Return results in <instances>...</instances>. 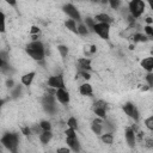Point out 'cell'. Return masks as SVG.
<instances>
[{
    "label": "cell",
    "instance_id": "obj_1",
    "mask_svg": "<svg viewBox=\"0 0 153 153\" xmlns=\"http://www.w3.org/2000/svg\"><path fill=\"white\" fill-rule=\"evenodd\" d=\"M26 54L35 61L41 62L44 61V56H45V47L43 44L42 41L36 39V41H31L26 48H25Z\"/></svg>",
    "mask_w": 153,
    "mask_h": 153
},
{
    "label": "cell",
    "instance_id": "obj_2",
    "mask_svg": "<svg viewBox=\"0 0 153 153\" xmlns=\"http://www.w3.org/2000/svg\"><path fill=\"white\" fill-rule=\"evenodd\" d=\"M19 135L17 133H12V131H7L5 133L1 139H0V142L2 143V146L5 148H7L8 151L16 153L17 149H18V145H19Z\"/></svg>",
    "mask_w": 153,
    "mask_h": 153
},
{
    "label": "cell",
    "instance_id": "obj_3",
    "mask_svg": "<svg viewBox=\"0 0 153 153\" xmlns=\"http://www.w3.org/2000/svg\"><path fill=\"white\" fill-rule=\"evenodd\" d=\"M42 108L44 109V111L49 115H54L57 110L56 106V98H55V93L51 94L50 92L44 94L42 97Z\"/></svg>",
    "mask_w": 153,
    "mask_h": 153
},
{
    "label": "cell",
    "instance_id": "obj_4",
    "mask_svg": "<svg viewBox=\"0 0 153 153\" xmlns=\"http://www.w3.org/2000/svg\"><path fill=\"white\" fill-rule=\"evenodd\" d=\"M145 8H146V5L143 0H130L128 4V12L135 19L142 16V13L145 12Z\"/></svg>",
    "mask_w": 153,
    "mask_h": 153
},
{
    "label": "cell",
    "instance_id": "obj_5",
    "mask_svg": "<svg viewBox=\"0 0 153 153\" xmlns=\"http://www.w3.org/2000/svg\"><path fill=\"white\" fill-rule=\"evenodd\" d=\"M92 32L97 33L102 39H109L110 37V24L108 23H98L96 22V24L93 25Z\"/></svg>",
    "mask_w": 153,
    "mask_h": 153
},
{
    "label": "cell",
    "instance_id": "obj_6",
    "mask_svg": "<svg viewBox=\"0 0 153 153\" xmlns=\"http://www.w3.org/2000/svg\"><path fill=\"white\" fill-rule=\"evenodd\" d=\"M106 109H108V103L105 100H96L93 103V106H92V110L94 112V115H97L99 118H105L106 117Z\"/></svg>",
    "mask_w": 153,
    "mask_h": 153
},
{
    "label": "cell",
    "instance_id": "obj_7",
    "mask_svg": "<svg viewBox=\"0 0 153 153\" xmlns=\"http://www.w3.org/2000/svg\"><path fill=\"white\" fill-rule=\"evenodd\" d=\"M62 10H63V12H65L71 19H74L75 22H81V14H80L79 10H78L73 4H66V5H63Z\"/></svg>",
    "mask_w": 153,
    "mask_h": 153
},
{
    "label": "cell",
    "instance_id": "obj_8",
    "mask_svg": "<svg viewBox=\"0 0 153 153\" xmlns=\"http://www.w3.org/2000/svg\"><path fill=\"white\" fill-rule=\"evenodd\" d=\"M123 111L126 112V115H127L128 117H130V118L134 120L135 122L139 121V118H140V112H139L137 108H136L133 103H130V102L124 103V105H123Z\"/></svg>",
    "mask_w": 153,
    "mask_h": 153
},
{
    "label": "cell",
    "instance_id": "obj_9",
    "mask_svg": "<svg viewBox=\"0 0 153 153\" xmlns=\"http://www.w3.org/2000/svg\"><path fill=\"white\" fill-rule=\"evenodd\" d=\"M47 85L50 87V88H61V87H65V80H63V76L62 74H56V75H51L47 79Z\"/></svg>",
    "mask_w": 153,
    "mask_h": 153
},
{
    "label": "cell",
    "instance_id": "obj_10",
    "mask_svg": "<svg viewBox=\"0 0 153 153\" xmlns=\"http://www.w3.org/2000/svg\"><path fill=\"white\" fill-rule=\"evenodd\" d=\"M55 98L61 104H68L69 100H71L69 92L67 90H65V87H61V88H56L55 90Z\"/></svg>",
    "mask_w": 153,
    "mask_h": 153
},
{
    "label": "cell",
    "instance_id": "obj_11",
    "mask_svg": "<svg viewBox=\"0 0 153 153\" xmlns=\"http://www.w3.org/2000/svg\"><path fill=\"white\" fill-rule=\"evenodd\" d=\"M66 142H67V145H68V147H69L71 151H73V152H80L81 151L80 142H79V140L76 137V134L66 136Z\"/></svg>",
    "mask_w": 153,
    "mask_h": 153
},
{
    "label": "cell",
    "instance_id": "obj_12",
    "mask_svg": "<svg viewBox=\"0 0 153 153\" xmlns=\"http://www.w3.org/2000/svg\"><path fill=\"white\" fill-rule=\"evenodd\" d=\"M124 136H126V141H127L128 146L134 147L135 146V142H136V137H135V131H134V129L131 127H127L126 128Z\"/></svg>",
    "mask_w": 153,
    "mask_h": 153
},
{
    "label": "cell",
    "instance_id": "obj_13",
    "mask_svg": "<svg viewBox=\"0 0 153 153\" xmlns=\"http://www.w3.org/2000/svg\"><path fill=\"white\" fill-rule=\"evenodd\" d=\"M91 129L96 135H100L103 133V118H94L91 123Z\"/></svg>",
    "mask_w": 153,
    "mask_h": 153
},
{
    "label": "cell",
    "instance_id": "obj_14",
    "mask_svg": "<svg viewBox=\"0 0 153 153\" xmlns=\"http://www.w3.org/2000/svg\"><path fill=\"white\" fill-rule=\"evenodd\" d=\"M79 71H91V60L88 57H79L76 60Z\"/></svg>",
    "mask_w": 153,
    "mask_h": 153
},
{
    "label": "cell",
    "instance_id": "obj_15",
    "mask_svg": "<svg viewBox=\"0 0 153 153\" xmlns=\"http://www.w3.org/2000/svg\"><path fill=\"white\" fill-rule=\"evenodd\" d=\"M35 78H36V72H29V73H25V74L20 78V82H22V85L29 87V86H31V84L33 82Z\"/></svg>",
    "mask_w": 153,
    "mask_h": 153
},
{
    "label": "cell",
    "instance_id": "obj_16",
    "mask_svg": "<svg viewBox=\"0 0 153 153\" xmlns=\"http://www.w3.org/2000/svg\"><path fill=\"white\" fill-rule=\"evenodd\" d=\"M79 92L81 96H87V97H91L93 94V90H92V86L88 84V82H84L79 86Z\"/></svg>",
    "mask_w": 153,
    "mask_h": 153
},
{
    "label": "cell",
    "instance_id": "obj_17",
    "mask_svg": "<svg viewBox=\"0 0 153 153\" xmlns=\"http://www.w3.org/2000/svg\"><path fill=\"white\" fill-rule=\"evenodd\" d=\"M38 139H39V141H41L43 145L49 143L50 140L53 139V133H51V130H43L42 133H39Z\"/></svg>",
    "mask_w": 153,
    "mask_h": 153
},
{
    "label": "cell",
    "instance_id": "obj_18",
    "mask_svg": "<svg viewBox=\"0 0 153 153\" xmlns=\"http://www.w3.org/2000/svg\"><path fill=\"white\" fill-rule=\"evenodd\" d=\"M94 20L98 22V23H108V24H111L114 22V19L108 14V13H98L94 16Z\"/></svg>",
    "mask_w": 153,
    "mask_h": 153
},
{
    "label": "cell",
    "instance_id": "obj_19",
    "mask_svg": "<svg viewBox=\"0 0 153 153\" xmlns=\"http://www.w3.org/2000/svg\"><path fill=\"white\" fill-rule=\"evenodd\" d=\"M141 67L147 72H152L153 71V57L148 56V57H145L143 60H141Z\"/></svg>",
    "mask_w": 153,
    "mask_h": 153
},
{
    "label": "cell",
    "instance_id": "obj_20",
    "mask_svg": "<svg viewBox=\"0 0 153 153\" xmlns=\"http://www.w3.org/2000/svg\"><path fill=\"white\" fill-rule=\"evenodd\" d=\"M100 140L106 143V145H111L114 142V134L110 133V131H105V133H102L100 134Z\"/></svg>",
    "mask_w": 153,
    "mask_h": 153
},
{
    "label": "cell",
    "instance_id": "obj_21",
    "mask_svg": "<svg viewBox=\"0 0 153 153\" xmlns=\"http://www.w3.org/2000/svg\"><path fill=\"white\" fill-rule=\"evenodd\" d=\"M130 38H131V41H133L134 43H137V42H147V41L149 39L147 36H145V35H142V33H140V32L133 33V35L130 36Z\"/></svg>",
    "mask_w": 153,
    "mask_h": 153
},
{
    "label": "cell",
    "instance_id": "obj_22",
    "mask_svg": "<svg viewBox=\"0 0 153 153\" xmlns=\"http://www.w3.org/2000/svg\"><path fill=\"white\" fill-rule=\"evenodd\" d=\"M65 26H66L69 31H72V32H74V33H78V30H76V22H75L74 19H67V20L65 22Z\"/></svg>",
    "mask_w": 153,
    "mask_h": 153
},
{
    "label": "cell",
    "instance_id": "obj_23",
    "mask_svg": "<svg viewBox=\"0 0 153 153\" xmlns=\"http://www.w3.org/2000/svg\"><path fill=\"white\" fill-rule=\"evenodd\" d=\"M11 90H12V91H11L12 98H18V97L22 94V92H23V86H22V85H14Z\"/></svg>",
    "mask_w": 153,
    "mask_h": 153
},
{
    "label": "cell",
    "instance_id": "obj_24",
    "mask_svg": "<svg viewBox=\"0 0 153 153\" xmlns=\"http://www.w3.org/2000/svg\"><path fill=\"white\" fill-rule=\"evenodd\" d=\"M76 30H78V33L81 35V36H87L90 33L88 29L86 27V25L81 22H79V25H76Z\"/></svg>",
    "mask_w": 153,
    "mask_h": 153
},
{
    "label": "cell",
    "instance_id": "obj_25",
    "mask_svg": "<svg viewBox=\"0 0 153 153\" xmlns=\"http://www.w3.org/2000/svg\"><path fill=\"white\" fill-rule=\"evenodd\" d=\"M57 51L60 53V55H61L62 59H66L67 55H68V47L65 45V44H59L57 45Z\"/></svg>",
    "mask_w": 153,
    "mask_h": 153
},
{
    "label": "cell",
    "instance_id": "obj_26",
    "mask_svg": "<svg viewBox=\"0 0 153 153\" xmlns=\"http://www.w3.org/2000/svg\"><path fill=\"white\" fill-rule=\"evenodd\" d=\"M6 31V16L2 11H0V32L4 33Z\"/></svg>",
    "mask_w": 153,
    "mask_h": 153
},
{
    "label": "cell",
    "instance_id": "obj_27",
    "mask_svg": "<svg viewBox=\"0 0 153 153\" xmlns=\"http://www.w3.org/2000/svg\"><path fill=\"white\" fill-rule=\"evenodd\" d=\"M85 25H86V27L88 29V31L91 32L92 31V29H93V25L96 24V20H94V18H90V17H86L85 18V23H84Z\"/></svg>",
    "mask_w": 153,
    "mask_h": 153
},
{
    "label": "cell",
    "instance_id": "obj_28",
    "mask_svg": "<svg viewBox=\"0 0 153 153\" xmlns=\"http://www.w3.org/2000/svg\"><path fill=\"white\" fill-rule=\"evenodd\" d=\"M67 126H68V128H72V129L76 130L78 129V121L75 120V117H69L68 121H67Z\"/></svg>",
    "mask_w": 153,
    "mask_h": 153
},
{
    "label": "cell",
    "instance_id": "obj_29",
    "mask_svg": "<svg viewBox=\"0 0 153 153\" xmlns=\"http://www.w3.org/2000/svg\"><path fill=\"white\" fill-rule=\"evenodd\" d=\"M39 127L42 130H51V123L49 121H45V120L39 122Z\"/></svg>",
    "mask_w": 153,
    "mask_h": 153
},
{
    "label": "cell",
    "instance_id": "obj_30",
    "mask_svg": "<svg viewBox=\"0 0 153 153\" xmlns=\"http://www.w3.org/2000/svg\"><path fill=\"white\" fill-rule=\"evenodd\" d=\"M109 6L112 8V10H118L120 8V5H121V0H106Z\"/></svg>",
    "mask_w": 153,
    "mask_h": 153
},
{
    "label": "cell",
    "instance_id": "obj_31",
    "mask_svg": "<svg viewBox=\"0 0 153 153\" xmlns=\"http://www.w3.org/2000/svg\"><path fill=\"white\" fill-rule=\"evenodd\" d=\"M145 79H146V81H147V85H148L149 87H152V86H153V74H152V72H147Z\"/></svg>",
    "mask_w": 153,
    "mask_h": 153
},
{
    "label": "cell",
    "instance_id": "obj_32",
    "mask_svg": "<svg viewBox=\"0 0 153 153\" xmlns=\"http://www.w3.org/2000/svg\"><path fill=\"white\" fill-rule=\"evenodd\" d=\"M145 126L149 129V130H153V116H149L145 120Z\"/></svg>",
    "mask_w": 153,
    "mask_h": 153
},
{
    "label": "cell",
    "instance_id": "obj_33",
    "mask_svg": "<svg viewBox=\"0 0 153 153\" xmlns=\"http://www.w3.org/2000/svg\"><path fill=\"white\" fill-rule=\"evenodd\" d=\"M143 31L146 32V35H147V37H148L149 39L153 37V29H152L151 25H146V26L143 27Z\"/></svg>",
    "mask_w": 153,
    "mask_h": 153
},
{
    "label": "cell",
    "instance_id": "obj_34",
    "mask_svg": "<svg viewBox=\"0 0 153 153\" xmlns=\"http://www.w3.org/2000/svg\"><path fill=\"white\" fill-rule=\"evenodd\" d=\"M20 130H22V134L25 135V136H29V135L32 133V131H31V128H30L29 126H26V127H22Z\"/></svg>",
    "mask_w": 153,
    "mask_h": 153
},
{
    "label": "cell",
    "instance_id": "obj_35",
    "mask_svg": "<svg viewBox=\"0 0 153 153\" xmlns=\"http://www.w3.org/2000/svg\"><path fill=\"white\" fill-rule=\"evenodd\" d=\"M41 32V29L38 26H32L30 30V35H38Z\"/></svg>",
    "mask_w": 153,
    "mask_h": 153
},
{
    "label": "cell",
    "instance_id": "obj_36",
    "mask_svg": "<svg viewBox=\"0 0 153 153\" xmlns=\"http://www.w3.org/2000/svg\"><path fill=\"white\" fill-rule=\"evenodd\" d=\"M5 86H6L7 88H10V90H11V88L14 86V81H13V79H11V78H10V79H7V80H6Z\"/></svg>",
    "mask_w": 153,
    "mask_h": 153
},
{
    "label": "cell",
    "instance_id": "obj_37",
    "mask_svg": "<svg viewBox=\"0 0 153 153\" xmlns=\"http://www.w3.org/2000/svg\"><path fill=\"white\" fill-rule=\"evenodd\" d=\"M71 149L69 147H65V148H57V153H68Z\"/></svg>",
    "mask_w": 153,
    "mask_h": 153
},
{
    "label": "cell",
    "instance_id": "obj_38",
    "mask_svg": "<svg viewBox=\"0 0 153 153\" xmlns=\"http://www.w3.org/2000/svg\"><path fill=\"white\" fill-rule=\"evenodd\" d=\"M5 2H7L10 6H13V7H16L17 6V0H4Z\"/></svg>",
    "mask_w": 153,
    "mask_h": 153
},
{
    "label": "cell",
    "instance_id": "obj_39",
    "mask_svg": "<svg viewBox=\"0 0 153 153\" xmlns=\"http://www.w3.org/2000/svg\"><path fill=\"white\" fill-rule=\"evenodd\" d=\"M146 145H147V147H153V140L151 139V137H148V139H146Z\"/></svg>",
    "mask_w": 153,
    "mask_h": 153
},
{
    "label": "cell",
    "instance_id": "obj_40",
    "mask_svg": "<svg viewBox=\"0 0 153 153\" xmlns=\"http://www.w3.org/2000/svg\"><path fill=\"white\" fill-rule=\"evenodd\" d=\"M96 51H97V47H96V45H92L91 49H90V54L92 55V54H94Z\"/></svg>",
    "mask_w": 153,
    "mask_h": 153
},
{
    "label": "cell",
    "instance_id": "obj_41",
    "mask_svg": "<svg viewBox=\"0 0 153 153\" xmlns=\"http://www.w3.org/2000/svg\"><path fill=\"white\" fill-rule=\"evenodd\" d=\"M146 23H147L148 25H151V24L153 23V19H152L151 17H147V18H146Z\"/></svg>",
    "mask_w": 153,
    "mask_h": 153
},
{
    "label": "cell",
    "instance_id": "obj_42",
    "mask_svg": "<svg viewBox=\"0 0 153 153\" xmlns=\"http://www.w3.org/2000/svg\"><path fill=\"white\" fill-rule=\"evenodd\" d=\"M5 104V99H2V98H0V109H1V106Z\"/></svg>",
    "mask_w": 153,
    "mask_h": 153
},
{
    "label": "cell",
    "instance_id": "obj_43",
    "mask_svg": "<svg viewBox=\"0 0 153 153\" xmlns=\"http://www.w3.org/2000/svg\"><path fill=\"white\" fill-rule=\"evenodd\" d=\"M2 63H4V60L0 57V69H1V67H2Z\"/></svg>",
    "mask_w": 153,
    "mask_h": 153
},
{
    "label": "cell",
    "instance_id": "obj_44",
    "mask_svg": "<svg viewBox=\"0 0 153 153\" xmlns=\"http://www.w3.org/2000/svg\"><path fill=\"white\" fill-rule=\"evenodd\" d=\"M91 1H93V2H99L100 0H91Z\"/></svg>",
    "mask_w": 153,
    "mask_h": 153
},
{
    "label": "cell",
    "instance_id": "obj_45",
    "mask_svg": "<svg viewBox=\"0 0 153 153\" xmlns=\"http://www.w3.org/2000/svg\"><path fill=\"white\" fill-rule=\"evenodd\" d=\"M78 1H79V0H78Z\"/></svg>",
    "mask_w": 153,
    "mask_h": 153
}]
</instances>
